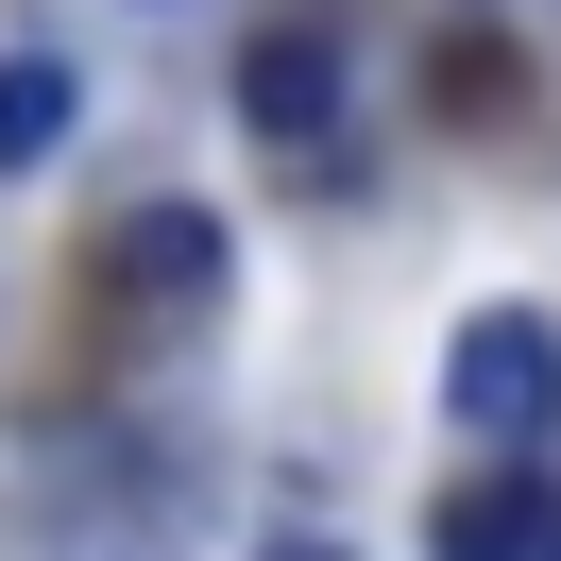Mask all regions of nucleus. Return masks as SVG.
<instances>
[{"instance_id": "obj_3", "label": "nucleus", "mask_w": 561, "mask_h": 561, "mask_svg": "<svg viewBox=\"0 0 561 561\" xmlns=\"http://www.w3.org/2000/svg\"><path fill=\"white\" fill-rule=\"evenodd\" d=\"M425 545H443V561H561V511L493 477V493H443V527H425Z\"/></svg>"}, {"instance_id": "obj_2", "label": "nucleus", "mask_w": 561, "mask_h": 561, "mask_svg": "<svg viewBox=\"0 0 561 561\" xmlns=\"http://www.w3.org/2000/svg\"><path fill=\"white\" fill-rule=\"evenodd\" d=\"M341 103H357V51H341V18H273V35L239 51V119L273 153H323L341 137Z\"/></svg>"}, {"instance_id": "obj_6", "label": "nucleus", "mask_w": 561, "mask_h": 561, "mask_svg": "<svg viewBox=\"0 0 561 561\" xmlns=\"http://www.w3.org/2000/svg\"><path fill=\"white\" fill-rule=\"evenodd\" d=\"M273 561H341V545H273Z\"/></svg>"}, {"instance_id": "obj_5", "label": "nucleus", "mask_w": 561, "mask_h": 561, "mask_svg": "<svg viewBox=\"0 0 561 561\" xmlns=\"http://www.w3.org/2000/svg\"><path fill=\"white\" fill-rule=\"evenodd\" d=\"M69 103H85V85L51 69V51H0V171H35V153L69 137Z\"/></svg>"}, {"instance_id": "obj_4", "label": "nucleus", "mask_w": 561, "mask_h": 561, "mask_svg": "<svg viewBox=\"0 0 561 561\" xmlns=\"http://www.w3.org/2000/svg\"><path fill=\"white\" fill-rule=\"evenodd\" d=\"M119 255H137L171 307H205V289H221V221H205V205H137V221H119Z\"/></svg>"}, {"instance_id": "obj_1", "label": "nucleus", "mask_w": 561, "mask_h": 561, "mask_svg": "<svg viewBox=\"0 0 561 561\" xmlns=\"http://www.w3.org/2000/svg\"><path fill=\"white\" fill-rule=\"evenodd\" d=\"M443 425H477V443H545L561 425V341L527 307H477L443 341Z\"/></svg>"}]
</instances>
